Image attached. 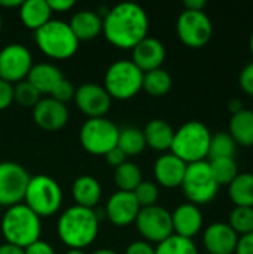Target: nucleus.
<instances>
[{
    "label": "nucleus",
    "mask_w": 253,
    "mask_h": 254,
    "mask_svg": "<svg viewBox=\"0 0 253 254\" xmlns=\"http://www.w3.org/2000/svg\"><path fill=\"white\" fill-rule=\"evenodd\" d=\"M251 52H252V57H253V31H252V34H251Z\"/></svg>",
    "instance_id": "obj_51"
},
{
    "label": "nucleus",
    "mask_w": 253,
    "mask_h": 254,
    "mask_svg": "<svg viewBox=\"0 0 253 254\" xmlns=\"http://www.w3.org/2000/svg\"><path fill=\"white\" fill-rule=\"evenodd\" d=\"M52 12H67L75 6L73 0H46Z\"/></svg>",
    "instance_id": "obj_44"
},
{
    "label": "nucleus",
    "mask_w": 253,
    "mask_h": 254,
    "mask_svg": "<svg viewBox=\"0 0 253 254\" xmlns=\"http://www.w3.org/2000/svg\"><path fill=\"white\" fill-rule=\"evenodd\" d=\"M22 4L21 0H0V7H4V9H12V7H18Z\"/></svg>",
    "instance_id": "obj_48"
},
{
    "label": "nucleus",
    "mask_w": 253,
    "mask_h": 254,
    "mask_svg": "<svg viewBox=\"0 0 253 254\" xmlns=\"http://www.w3.org/2000/svg\"><path fill=\"white\" fill-rule=\"evenodd\" d=\"M131 51H133L131 61L143 73L161 68L163 63L166 60V48L155 37H149V36L145 37Z\"/></svg>",
    "instance_id": "obj_20"
},
{
    "label": "nucleus",
    "mask_w": 253,
    "mask_h": 254,
    "mask_svg": "<svg viewBox=\"0 0 253 254\" xmlns=\"http://www.w3.org/2000/svg\"><path fill=\"white\" fill-rule=\"evenodd\" d=\"M237 152V144L228 132H218L212 135L210 147H209V158L221 159V158H234Z\"/></svg>",
    "instance_id": "obj_32"
},
{
    "label": "nucleus",
    "mask_w": 253,
    "mask_h": 254,
    "mask_svg": "<svg viewBox=\"0 0 253 254\" xmlns=\"http://www.w3.org/2000/svg\"><path fill=\"white\" fill-rule=\"evenodd\" d=\"M52 10L46 0H27L19 6V19L28 30L37 31L51 21Z\"/></svg>",
    "instance_id": "obj_25"
},
{
    "label": "nucleus",
    "mask_w": 253,
    "mask_h": 254,
    "mask_svg": "<svg viewBox=\"0 0 253 254\" xmlns=\"http://www.w3.org/2000/svg\"><path fill=\"white\" fill-rule=\"evenodd\" d=\"M146 146L157 152H167L171 147L174 129L171 125L163 119H152L146 124L143 129Z\"/></svg>",
    "instance_id": "obj_24"
},
{
    "label": "nucleus",
    "mask_w": 253,
    "mask_h": 254,
    "mask_svg": "<svg viewBox=\"0 0 253 254\" xmlns=\"http://www.w3.org/2000/svg\"><path fill=\"white\" fill-rule=\"evenodd\" d=\"M0 254H24V250L12 244H0Z\"/></svg>",
    "instance_id": "obj_46"
},
{
    "label": "nucleus",
    "mask_w": 253,
    "mask_h": 254,
    "mask_svg": "<svg viewBox=\"0 0 253 254\" xmlns=\"http://www.w3.org/2000/svg\"><path fill=\"white\" fill-rule=\"evenodd\" d=\"M206 254H207V253H206Z\"/></svg>",
    "instance_id": "obj_53"
},
{
    "label": "nucleus",
    "mask_w": 253,
    "mask_h": 254,
    "mask_svg": "<svg viewBox=\"0 0 253 254\" xmlns=\"http://www.w3.org/2000/svg\"><path fill=\"white\" fill-rule=\"evenodd\" d=\"M209 164L218 186H228L239 176V167L234 158L212 159Z\"/></svg>",
    "instance_id": "obj_31"
},
{
    "label": "nucleus",
    "mask_w": 253,
    "mask_h": 254,
    "mask_svg": "<svg viewBox=\"0 0 253 254\" xmlns=\"http://www.w3.org/2000/svg\"><path fill=\"white\" fill-rule=\"evenodd\" d=\"M116 147L121 149L125 156H139L146 149L143 129L136 127H127L121 129Z\"/></svg>",
    "instance_id": "obj_28"
},
{
    "label": "nucleus",
    "mask_w": 253,
    "mask_h": 254,
    "mask_svg": "<svg viewBox=\"0 0 253 254\" xmlns=\"http://www.w3.org/2000/svg\"><path fill=\"white\" fill-rule=\"evenodd\" d=\"M171 223L174 235L192 240L203 229L204 219L200 207L191 202H185L176 207V210L171 213Z\"/></svg>",
    "instance_id": "obj_19"
},
{
    "label": "nucleus",
    "mask_w": 253,
    "mask_h": 254,
    "mask_svg": "<svg viewBox=\"0 0 253 254\" xmlns=\"http://www.w3.org/2000/svg\"><path fill=\"white\" fill-rule=\"evenodd\" d=\"M136 228L149 244H160L173 235L171 213L160 205L140 208L136 217Z\"/></svg>",
    "instance_id": "obj_11"
},
{
    "label": "nucleus",
    "mask_w": 253,
    "mask_h": 254,
    "mask_svg": "<svg viewBox=\"0 0 253 254\" xmlns=\"http://www.w3.org/2000/svg\"><path fill=\"white\" fill-rule=\"evenodd\" d=\"M143 71L131 60H119L109 65L103 88L113 100H130L142 91Z\"/></svg>",
    "instance_id": "obj_7"
},
{
    "label": "nucleus",
    "mask_w": 253,
    "mask_h": 254,
    "mask_svg": "<svg viewBox=\"0 0 253 254\" xmlns=\"http://www.w3.org/2000/svg\"><path fill=\"white\" fill-rule=\"evenodd\" d=\"M37 48L52 60H67L73 57L79 48V40L73 34L69 22L51 19L36 31Z\"/></svg>",
    "instance_id": "obj_5"
},
{
    "label": "nucleus",
    "mask_w": 253,
    "mask_h": 254,
    "mask_svg": "<svg viewBox=\"0 0 253 254\" xmlns=\"http://www.w3.org/2000/svg\"><path fill=\"white\" fill-rule=\"evenodd\" d=\"M183 6L186 10H204L207 3L206 0H185Z\"/></svg>",
    "instance_id": "obj_45"
},
{
    "label": "nucleus",
    "mask_w": 253,
    "mask_h": 254,
    "mask_svg": "<svg viewBox=\"0 0 253 254\" xmlns=\"http://www.w3.org/2000/svg\"><path fill=\"white\" fill-rule=\"evenodd\" d=\"M33 121L43 131L55 132L66 127L69 122V110L66 104L54 100L52 97L40 98L33 107Z\"/></svg>",
    "instance_id": "obj_15"
},
{
    "label": "nucleus",
    "mask_w": 253,
    "mask_h": 254,
    "mask_svg": "<svg viewBox=\"0 0 253 254\" xmlns=\"http://www.w3.org/2000/svg\"><path fill=\"white\" fill-rule=\"evenodd\" d=\"M63 73L61 70L49 63H40L31 67L27 80L39 91V94H48L51 95V92L54 91V88L57 86V83L63 79Z\"/></svg>",
    "instance_id": "obj_23"
},
{
    "label": "nucleus",
    "mask_w": 253,
    "mask_h": 254,
    "mask_svg": "<svg viewBox=\"0 0 253 254\" xmlns=\"http://www.w3.org/2000/svg\"><path fill=\"white\" fill-rule=\"evenodd\" d=\"M0 231L7 244L24 250L30 244L40 240L42 222L40 217H37L24 202H21L4 211Z\"/></svg>",
    "instance_id": "obj_3"
},
{
    "label": "nucleus",
    "mask_w": 253,
    "mask_h": 254,
    "mask_svg": "<svg viewBox=\"0 0 253 254\" xmlns=\"http://www.w3.org/2000/svg\"><path fill=\"white\" fill-rule=\"evenodd\" d=\"M24 254H55V250L51 244L39 240V241L30 244L28 247H25Z\"/></svg>",
    "instance_id": "obj_40"
},
{
    "label": "nucleus",
    "mask_w": 253,
    "mask_h": 254,
    "mask_svg": "<svg viewBox=\"0 0 253 254\" xmlns=\"http://www.w3.org/2000/svg\"><path fill=\"white\" fill-rule=\"evenodd\" d=\"M119 128L107 118H94L82 124L79 131L81 146L91 155L104 156L116 147L119 138Z\"/></svg>",
    "instance_id": "obj_9"
},
{
    "label": "nucleus",
    "mask_w": 253,
    "mask_h": 254,
    "mask_svg": "<svg viewBox=\"0 0 253 254\" xmlns=\"http://www.w3.org/2000/svg\"><path fill=\"white\" fill-rule=\"evenodd\" d=\"M66 254H85L82 250H69Z\"/></svg>",
    "instance_id": "obj_50"
},
{
    "label": "nucleus",
    "mask_w": 253,
    "mask_h": 254,
    "mask_svg": "<svg viewBox=\"0 0 253 254\" xmlns=\"http://www.w3.org/2000/svg\"><path fill=\"white\" fill-rule=\"evenodd\" d=\"M228 109H230V112H231L233 115H236V113L242 112L245 107H243V103H242V100H240V98H234V100H231V101H230Z\"/></svg>",
    "instance_id": "obj_47"
},
{
    "label": "nucleus",
    "mask_w": 253,
    "mask_h": 254,
    "mask_svg": "<svg viewBox=\"0 0 253 254\" xmlns=\"http://www.w3.org/2000/svg\"><path fill=\"white\" fill-rule=\"evenodd\" d=\"M13 103V85L0 79V112L10 107Z\"/></svg>",
    "instance_id": "obj_39"
},
{
    "label": "nucleus",
    "mask_w": 253,
    "mask_h": 254,
    "mask_svg": "<svg viewBox=\"0 0 253 254\" xmlns=\"http://www.w3.org/2000/svg\"><path fill=\"white\" fill-rule=\"evenodd\" d=\"M72 196L76 202L75 205L94 210L101 199V186L95 177L81 176L72 186Z\"/></svg>",
    "instance_id": "obj_22"
},
{
    "label": "nucleus",
    "mask_w": 253,
    "mask_h": 254,
    "mask_svg": "<svg viewBox=\"0 0 253 254\" xmlns=\"http://www.w3.org/2000/svg\"><path fill=\"white\" fill-rule=\"evenodd\" d=\"M75 91H76V89L73 88V83H72L69 79L63 77V79L57 83V86L54 88V91L51 92V97H52L54 100H57V101L66 104L67 101H70L72 98H75Z\"/></svg>",
    "instance_id": "obj_37"
},
{
    "label": "nucleus",
    "mask_w": 253,
    "mask_h": 254,
    "mask_svg": "<svg viewBox=\"0 0 253 254\" xmlns=\"http://www.w3.org/2000/svg\"><path fill=\"white\" fill-rule=\"evenodd\" d=\"M155 254H198V249L192 240L173 234L157 246Z\"/></svg>",
    "instance_id": "obj_33"
},
{
    "label": "nucleus",
    "mask_w": 253,
    "mask_h": 254,
    "mask_svg": "<svg viewBox=\"0 0 253 254\" xmlns=\"http://www.w3.org/2000/svg\"><path fill=\"white\" fill-rule=\"evenodd\" d=\"M30 174L16 162H0V207H13L21 204L30 182Z\"/></svg>",
    "instance_id": "obj_12"
},
{
    "label": "nucleus",
    "mask_w": 253,
    "mask_h": 254,
    "mask_svg": "<svg viewBox=\"0 0 253 254\" xmlns=\"http://www.w3.org/2000/svg\"><path fill=\"white\" fill-rule=\"evenodd\" d=\"M171 85V76L164 68H157L143 74L142 89H145V92L149 94L151 97H164L166 94L170 92Z\"/></svg>",
    "instance_id": "obj_29"
},
{
    "label": "nucleus",
    "mask_w": 253,
    "mask_h": 254,
    "mask_svg": "<svg viewBox=\"0 0 253 254\" xmlns=\"http://www.w3.org/2000/svg\"><path fill=\"white\" fill-rule=\"evenodd\" d=\"M180 42L192 49L206 46L213 34V24L204 10H183L176 22Z\"/></svg>",
    "instance_id": "obj_10"
},
{
    "label": "nucleus",
    "mask_w": 253,
    "mask_h": 254,
    "mask_svg": "<svg viewBox=\"0 0 253 254\" xmlns=\"http://www.w3.org/2000/svg\"><path fill=\"white\" fill-rule=\"evenodd\" d=\"M228 225L239 235H248L253 232V208L234 207L228 217Z\"/></svg>",
    "instance_id": "obj_34"
},
{
    "label": "nucleus",
    "mask_w": 253,
    "mask_h": 254,
    "mask_svg": "<svg viewBox=\"0 0 253 254\" xmlns=\"http://www.w3.org/2000/svg\"><path fill=\"white\" fill-rule=\"evenodd\" d=\"M13 101L21 107H34L40 101L39 91L25 79L13 86Z\"/></svg>",
    "instance_id": "obj_35"
},
{
    "label": "nucleus",
    "mask_w": 253,
    "mask_h": 254,
    "mask_svg": "<svg viewBox=\"0 0 253 254\" xmlns=\"http://www.w3.org/2000/svg\"><path fill=\"white\" fill-rule=\"evenodd\" d=\"M148 13L137 3H119L110 7L103 18V36L112 46L119 49H133L148 37Z\"/></svg>",
    "instance_id": "obj_1"
},
{
    "label": "nucleus",
    "mask_w": 253,
    "mask_h": 254,
    "mask_svg": "<svg viewBox=\"0 0 253 254\" xmlns=\"http://www.w3.org/2000/svg\"><path fill=\"white\" fill-rule=\"evenodd\" d=\"M1 22H3V21H1V12H0V33H1V25H3Z\"/></svg>",
    "instance_id": "obj_52"
},
{
    "label": "nucleus",
    "mask_w": 253,
    "mask_h": 254,
    "mask_svg": "<svg viewBox=\"0 0 253 254\" xmlns=\"http://www.w3.org/2000/svg\"><path fill=\"white\" fill-rule=\"evenodd\" d=\"M210 140L212 134L204 124L198 121H189L174 131L170 150L174 156L189 165L209 158Z\"/></svg>",
    "instance_id": "obj_4"
},
{
    "label": "nucleus",
    "mask_w": 253,
    "mask_h": 254,
    "mask_svg": "<svg viewBox=\"0 0 253 254\" xmlns=\"http://www.w3.org/2000/svg\"><path fill=\"white\" fill-rule=\"evenodd\" d=\"M69 25L79 42H88L103 31V18L94 10H79L72 16Z\"/></svg>",
    "instance_id": "obj_21"
},
{
    "label": "nucleus",
    "mask_w": 253,
    "mask_h": 254,
    "mask_svg": "<svg viewBox=\"0 0 253 254\" xmlns=\"http://www.w3.org/2000/svg\"><path fill=\"white\" fill-rule=\"evenodd\" d=\"M57 234L70 250L86 249L98 235V216L94 210L72 205L60 214Z\"/></svg>",
    "instance_id": "obj_2"
},
{
    "label": "nucleus",
    "mask_w": 253,
    "mask_h": 254,
    "mask_svg": "<svg viewBox=\"0 0 253 254\" xmlns=\"http://www.w3.org/2000/svg\"><path fill=\"white\" fill-rule=\"evenodd\" d=\"M180 188L191 204L197 207L210 204L216 198L219 186L213 179L209 161L189 164Z\"/></svg>",
    "instance_id": "obj_8"
},
{
    "label": "nucleus",
    "mask_w": 253,
    "mask_h": 254,
    "mask_svg": "<svg viewBox=\"0 0 253 254\" xmlns=\"http://www.w3.org/2000/svg\"><path fill=\"white\" fill-rule=\"evenodd\" d=\"M234 254H253V232L239 237Z\"/></svg>",
    "instance_id": "obj_42"
},
{
    "label": "nucleus",
    "mask_w": 253,
    "mask_h": 254,
    "mask_svg": "<svg viewBox=\"0 0 253 254\" xmlns=\"http://www.w3.org/2000/svg\"><path fill=\"white\" fill-rule=\"evenodd\" d=\"M186 164L174 156L171 152L164 153L160 158H157L154 164V176L160 186L167 189H176L182 186L185 173H186Z\"/></svg>",
    "instance_id": "obj_18"
},
{
    "label": "nucleus",
    "mask_w": 253,
    "mask_h": 254,
    "mask_svg": "<svg viewBox=\"0 0 253 254\" xmlns=\"http://www.w3.org/2000/svg\"><path fill=\"white\" fill-rule=\"evenodd\" d=\"M75 103L79 112L89 119L104 118L112 107V98L107 91L92 82L84 83L75 91Z\"/></svg>",
    "instance_id": "obj_14"
},
{
    "label": "nucleus",
    "mask_w": 253,
    "mask_h": 254,
    "mask_svg": "<svg viewBox=\"0 0 253 254\" xmlns=\"http://www.w3.org/2000/svg\"><path fill=\"white\" fill-rule=\"evenodd\" d=\"M24 204L37 217H51L57 214L63 204V190L55 179L46 174L30 177Z\"/></svg>",
    "instance_id": "obj_6"
},
{
    "label": "nucleus",
    "mask_w": 253,
    "mask_h": 254,
    "mask_svg": "<svg viewBox=\"0 0 253 254\" xmlns=\"http://www.w3.org/2000/svg\"><path fill=\"white\" fill-rule=\"evenodd\" d=\"M33 67L31 52L21 43H10L0 51V79L13 85L27 79Z\"/></svg>",
    "instance_id": "obj_13"
},
{
    "label": "nucleus",
    "mask_w": 253,
    "mask_h": 254,
    "mask_svg": "<svg viewBox=\"0 0 253 254\" xmlns=\"http://www.w3.org/2000/svg\"><path fill=\"white\" fill-rule=\"evenodd\" d=\"M115 185L122 192H134V189L143 182L142 171L137 164L125 161L122 165L115 168Z\"/></svg>",
    "instance_id": "obj_30"
},
{
    "label": "nucleus",
    "mask_w": 253,
    "mask_h": 254,
    "mask_svg": "<svg viewBox=\"0 0 253 254\" xmlns=\"http://www.w3.org/2000/svg\"><path fill=\"white\" fill-rule=\"evenodd\" d=\"M239 235L228 223L215 222L203 234V246L207 254H234Z\"/></svg>",
    "instance_id": "obj_17"
},
{
    "label": "nucleus",
    "mask_w": 253,
    "mask_h": 254,
    "mask_svg": "<svg viewBox=\"0 0 253 254\" xmlns=\"http://www.w3.org/2000/svg\"><path fill=\"white\" fill-rule=\"evenodd\" d=\"M92 254H118L115 250H109V249H100L97 252H94Z\"/></svg>",
    "instance_id": "obj_49"
},
{
    "label": "nucleus",
    "mask_w": 253,
    "mask_h": 254,
    "mask_svg": "<svg viewBox=\"0 0 253 254\" xmlns=\"http://www.w3.org/2000/svg\"><path fill=\"white\" fill-rule=\"evenodd\" d=\"M134 196L140 205V208H145V207H152V205H157V201L160 198V190H158V186L152 182H148V180H143L136 189H134Z\"/></svg>",
    "instance_id": "obj_36"
},
{
    "label": "nucleus",
    "mask_w": 253,
    "mask_h": 254,
    "mask_svg": "<svg viewBox=\"0 0 253 254\" xmlns=\"http://www.w3.org/2000/svg\"><path fill=\"white\" fill-rule=\"evenodd\" d=\"M125 254H155V249L146 241H134L125 249Z\"/></svg>",
    "instance_id": "obj_41"
},
{
    "label": "nucleus",
    "mask_w": 253,
    "mask_h": 254,
    "mask_svg": "<svg viewBox=\"0 0 253 254\" xmlns=\"http://www.w3.org/2000/svg\"><path fill=\"white\" fill-rule=\"evenodd\" d=\"M104 159H106V162H107L110 167L118 168L119 165H122V164L127 161V156L122 153L121 149L115 147V149H112L110 152H107V153L104 155Z\"/></svg>",
    "instance_id": "obj_43"
},
{
    "label": "nucleus",
    "mask_w": 253,
    "mask_h": 254,
    "mask_svg": "<svg viewBox=\"0 0 253 254\" xmlns=\"http://www.w3.org/2000/svg\"><path fill=\"white\" fill-rule=\"evenodd\" d=\"M228 196L234 207L253 208V173H239L228 185Z\"/></svg>",
    "instance_id": "obj_27"
},
{
    "label": "nucleus",
    "mask_w": 253,
    "mask_h": 254,
    "mask_svg": "<svg viewBox=\"0 0 253 254\" xmlns=\"http://www.w3.org/2000/svg\"><path fill=\"white\" fill-rule=\"evenodd\" d=\"M228 134L233 137L237 146H253V110L243 109L231 116L228 124Z\"/></svg>",
    "instance_id": "obj_26"
},
{
    "label": "nucleus",
    "mask_w": 253,
    "mask_h": 254,
    "mask_svg": "<svg viewBox=\"0 0 253 254\" xmlns=\"http://www.w3.org/2000/svg\"><path fill=\"white\" fill-rule=\"evenodd\" d=\"M140 205L133 192H115L106 204V217L118 228L130 226L136 222Z\"/></svg>",
    "instance_id": "obj_16"
},
{
    "label": "nucleus",
    "mask_w": 253,
    "mask_h": 254,
    "mask_svg": "<svg viewBox=\"0 0 253 254\" xmlns=\"http://www.w3.org/2000/svg\"><path fill=\"white\" fill-rule=\"evenodd\" d=\"M239 85L242 91L248 95L253 97V63H249L243 67L239 76Z\"/></svg>",
    "instance_id": "obj_38"
}]
</instances>
